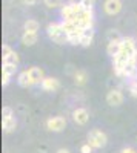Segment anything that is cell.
Segmentation results:
<instances>
[{"label": "cell", "instance_id": "cell-26", "mask_svg": "<svg viewBox=\"0 0 137 153\" xmlns=\"http://www.w3.org/2000/svg\"><path fill=\"white\" fill-rule=\"evenodd\" d=\"M20 2H22L23 5H26V6H32V5L37 3V0H20Z\"/></svg>", "mask_w": 137, "mask_h": 153}, {"label": "cell", "instance_id": "cell-24", "mask_svg": "<svg viewBox=\"0 0 137 153\" xmlns=\"http://www.w3.org/2000/svg\"><path fill=\"white\" fill-rule=\"evenodd\" d=\"M93 152H94V149L88 143H85V144L80 146V153H93Z\"/></svg>", "mask_w": 137, "mask_h": 153}, {"label": "cell", "instance_id": "cell-6", "mask_svg": "<svg viewBox=\"0 0 137 153\" xmlns=\"http://www.w3.org/2000/svg\"><path fill=\"white\" fill-rule=\"evenodd\" d=\"M71 118H72V123L77 124V126H86L90 121V112L88 109L85 107H76L71 113Z\"/></svg>", "mask_w": 137, "mask_h": 153}, {"label": "cell", "instance_id": "cell-21", "mask_svg": "<svg viewBox=\"0 0 137 153\" xmlns=\"http://www.w3.org/2000/svg\"><path fill=\"white\" fill-rule=\"evenodd\" d=\"M43 3L46 8L49 9H54V8H62L63 5H62V0H43Z\"/></svg>", "mask_w": 137, "mask_h": 153}, {"label": "cell", "instance_id": "cell-7", "mask_svg": "<svg viewBox=\"0 0 137 153\" xmlns=\"http://www.w3.org/2000/svg\"><path fill=\"white\" fill-rule=\"evenodd\" d=\"M79 26L83 29H94V9H85L79 16Z\"/></svg>", "mask_w": 137, "mask_h": 153}, {"label": "cell", "instance_id": "cell-23", "mask_svg": "<svg viewBox=\"0 0 137 153\" xmlns=\"http://www.w3.org/2000/svg\"><path fill=\"white\" fill-rule=\"evenodd\" d=\"M82 6H83L85 9H94L96 0H83V2H82Z\"/></svg>", "mask_w": 137, "mask_h": 153}, {"label": "cell", "instance_id": "cell-9", "mask_svg": "<svg viewBox=\"0 0 137 153\" xmlns=\"http://www.w3.org/2000/svg\"><path fill=\"white\" fill-rule=\"evenodd\" d=\"M17 65H11V63H3L2 65V84L3 86H8L11 78L16 75L17 72Z\"/></svg>", "mask_w": 137, "mask_h": 153}, {"label": "cell", "instance_id": "cell-30", "mask_svg": "<svg viewBox=\"0 0 137 153\" xmlns=\"http://www.w3.org/2000/svg\"><path fill=\"white\" fill-rule=\"evenodd\" d=\"M135 42H137V37H135Z\"/></svg>", "mask_w": 137, "mask_h": 153}, {"label": "cell", "instance_id": "cell-20", "mask_svg": "<svg viewBox=\"0 0 137 153\" xmlns=\"http://www.w3.org/2000/svg\"><path fill=\"white\" fill-rule=\"evenodd\" d=\"M128 92L132 98L137 100V80H128Z\"/></svg>", "mask_w": 137, "mask_h": 153}, {"label": "cell", "instance_id": "cell-18", "mask_svg": "<svg viewBox=\"0 0 137 153\" xmlns=\"http://www.w3.org/2000/svg\"><path fill=\"white\" fill-rule=\"evenodd\" d=\"M40 29V23L34 20V19H28L26 22L23 23V32H32V34H37Z\"/></svg>", "mask_w": 137, "mask_h": 153}, {"label": "cell", "instance_id": "cell-27", "mask_svg": "<svg viewBox=\"0 0 137 153\" xmlns=\"http://www.w3.org/2000/svg\"><path fill=\"white\" fill-rule=\"evenodd\" d=\"M56 153H71V150H69V149H65V147H62V149H59Z\"/></svg>", "mask_w": 137, "mask_h": 153}, {"label": "cell", "instance_id": "cell-19", "mask_svg": "<svg viewBox=\"0 0 137 153\" xmlns=\"http://www.w3.org/2000/svg\"><path fill=\"white\" fill-rule=\"evenodd\" d=\"M37 38H39V35L37 34H32V32H23V35H22V45L23 46H34L35 43H37Z\"/></svg>", "mask_w": 137, "mask_h": 153}, {"label": "cell", "instance_id": "cell-25", "mask_svg": "<svg viewBox=\"0 0 137 153\" xmlns=\"http://www.w3.org/2000/svg\"><path fill=\"white\" fill-rule=\"evenodd\" d=\"M120 153H137V150L134 147H131V146H126V147H123L120 150Z\"/></svg>", "mask_w": 137, "mask_h": 153}, {"label": "cell", "instance_id": "cell-28", "mask_svg": "<svg viewBox=\"0 0 137 153\" xmlns=\"http://www.w3.org/2000/svg\"><path fill=\"white\" fill-rule=\"evenodd\" d=\"M83 0H68V3H72V5H82Z\"/></svg>", "mask_w": 137, "mask_h": 153}, {"label": "cell", "instance_id": "cell-15", "mask_svg": "<svg viewBox=\"0 0 137 153\" xmlns=\"http://www.w3.org/2000/svg\"><path fill=\"white\" fill-rule=\"evenodd\" d=\"M2 129L5 133H12L16 129H17V120L16 117H3L2 118Z\"/></svg>", "mask_w": 137, "mask_h": 153}, {"label": "cell", "instance_id": "cell-3", "mask_svg": "<svg viewBox=\"0 0 137 153\" xmlns=\"http://www.w3.org/2000/svg\"><path fill=\"white\" fill-rule=\"evenodd\" d=\"M86 143H88L94 150H100L108 144V136L100 129H93V130L88 132V135H86Z\"/></svg>", "mask_w": 137, "mask_h": 153}, {"label": "cell", "instance_id": "cell-29", "mask_svg": "<svg viewBox=\"0 0 137 153\" xmlns=\"http://www.w3.org/2000/svg\"><path fill=\"white\" fill-rule=\"evenodd\" d=\"M129 80H137V72H135V74H134V75L131 76V78H129Z\"/></svg>", "mask_w": 137, "mask_h": 153}, {"label": "cell", "instance_id": "cell-13", "mask_svg": "<svg viewBox=\"0 0 137 153\" xmlns=\"http://www.w3.org/2000/svg\"><path fill=\"white\" fill-rule=\"evenodd\" d=\"M90 76H88V72L85 69H76V72L72 74V81L77 87H83L86 83H88Z\"/></svg>", "mask_w": 137, "mask_h": 153}, {"label": "cell", "instance_id": "cell-4", "mask_svg": "<svg viewBox=\"0 0 137 153\" xmlns=\"http://www.w3.org/2000/svg\"><path fill=\"white\" fill-rule=\"evenodd\" d=\"M66 118L65 117H62V115H56V117H49L45 123L46 126V129L49 132H54V133H60V132H63L65 130V127H66Z\"/></svg>", "mask_w": 137, "mask_h": 153}, {"label": "cell", "instance_id": "cell-8", "mask_svg": "<svg viewBox=\"0 0 137 153\" xmlns=\"http://www.w3.org/2000/svg\"><path fill=\"white\" fill-rule=\"evenodd\" d=\"M20 57L14 49H11V46L3 45L2 46V63H11V65H17L19 66Z\"/></svg>", "mask_w": 137, "mask_h": 153}, {"label": "cell", "instance_id": "cell-22", "mask_svg": "<svg viewBox=\"0 0 137 153\" xmlns=\"http://www.w3.org/2000/svg\"><path fill=\"white\" fill-rule=\"evenodd\" d=\"M106 37H108V42H109V40H117V38H122L120 34H119L117 31H114V29H109L108 34H106Z\"/></svg>", "mask_w": 137, "mask_h": 153}, {"label": "cell", "instance_id": "cell-10", "mask_svg": "<svg viewBox=\"0 0 137 153\" xmlns=\"http://www.w3.org/2000/svg\"><path fill=\"white\" fill-rule=\"evenodd\" d=\"M122 0H105L103 3V11L108 16H117L122 11Z\"/></svg>", "mask_w": 137, "mask_h": 153}, {"label": "cell", "instance_id": "cell-5", "mask_svg": "<svg viewBox=\"0 0 137 153\" xmlns=\"http://www.w3.org/2000/svg\"><path fill=\"white\" fill-rule=\"evenodd\" d=\"M105 100H106V104L109 107H120L123 104L125 97H123V92H122L120 87H113V89H109V91H108Z\"/></svg>", "mask_w": 137, "mask_h": 153}, {"label": "cell", "instance_id": "cell-2", "mask_svg": "<svg viewBox=\"0 0 137 153\" xmlns=\"http://www.w3.org/2000/svg\"><path fill=\"white\" fill-rule=\"evenodd\" d=\"M83 6L82 5H72V3H66L60 8V16H62V22H72L79 25V16L82 14Z\"/></svg>", "mask_w": 137, "mask_h": 153}, {"label": "cell", "instance_id": "cell-1", "mask_svg": "<svg viewBox=\"0 0 137 153\" xmlns=\"http://www.w3.org/2000/svg\"><path fill=\"white\" fill-rule=\"evenodd\" d=\"M46 34H48V37L51 38L54 43H57V45H65V43H68V35H66V32L63 31V28H62V22H51V23H48Z\"/></svg>", "mask_w": 137, "mask_h": 153}, {"label": "cell", "instance_id": "cell-12", "mask_svg": "<svg viewBox=\"0 0 137 153\" xmlns=\"http://www.w3.org/2000/svg\"><path fill=\"white\" fill-rule=\"evenodd\" d=\"M28 72H29L31 78H32V81H34V86H40L42 81L45 80V76H46L45 72H43V69L39 68V66H31V68H28Z\"/></svg>", "mask_w": 137, "mask_h": 153}, {"label": "cell", "instance_id": "cell-11", "mask_svg": "<svg viewBox=\"0 0 137 153\" xmlns=\"http://www.w3.org/2000/svg\"><path fill=\"white\" fill-rule=\"evenodd\" d=\"M40 87L45 92H57L60 89V80L56 76H45V80L42 81Z\"/></svg>", "mask_w": 137, "mask_h": 153}, {"label": "cell", "instance_id": "cell-14", "mask_svg": "<svg viewBox=\"0 0 137 153\" xmlns=\"http://www.w3.org/2000/svg\"><path fill=\"white\" fill-rule=\"evenodd\" d=\"M122 40H123V37H122V38H117V40H109V42L106 43V54H108L111 58H114V57L120 52Z\"/></svg>", "mask_w": 137, "mask_h": 153}, {"label": "cell", "instance_id": "cell-16", "mask_svg": "<svg viewBox=\"0 0 137 153\" xmlns=\"http://www.w3.org/2000/svg\"><path fill=\"white\" fill-rule=\"evenodd\" d=\"M17 83H19L20 87H32V86H34V81H32V78H31L28 69H26V71H22V72L17 75Z\"/></svg>", "mask_w": 137, "mask_h": 153}, {"label": "cell", "instance_id": "cell-17", "mask_svg": "<svg viewBox=\"0 0 137 153\" xmlns=\"http://www.w3.org/2000/svg\"><path fill=\"white\" fill-rule=\"evenodd\" d=\"M94 42V29H85L82 37H80V46L82 48H88Z\"/></svg>", "mask_w": 137, "mask_h": 153}]
</instances>
